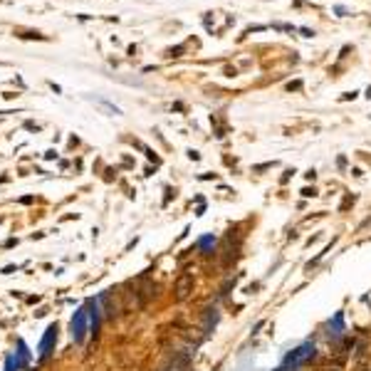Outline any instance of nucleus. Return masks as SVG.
Segmentation results:
<instances>
[{
	"instance_id": "f257e3e1",
	"label": "nucleus",
	"mask_w": 371,
	"mask_h": 371,
	"mask_svg": "<svg viewBox=\"0 0 371 371\" xmlns=\"http://www.w3.org/2000/svg\"><path fill=\"white\" fill-rule=\"evenodd\" d=\"M176 300L178 302H183V300H188L191 297V292H193V275H181L178 280H176Z\"/></svg>"
}]
</instances>
